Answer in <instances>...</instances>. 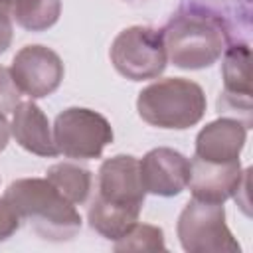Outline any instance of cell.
<instances>
[{
  "label": "cell",
  "instance_id": "obj_1",
  "mask_svg": "<svg viewBox=\"0 0 253 253\" xmlns=\"http://www.w3.org/2000/svg\"><path fill=\"white\" fill-rule=\"evenodd\" d=\"M168 59L180 69H204L213 65L229 45L223 20L204 8H184L162 30Z\"/></svg>",
  "mask_w": 253,
  "mask_h": 253
},
{
  "label": "cell",
  "instance_id": "obj_2",
  "mask_svg": "<svg viewBox=\"0 0 253 253\" xmlns=\"http://www.w3.org/2000/svg\"><path fill=\"white\" fill-rule=\"evenodd\" d=\"M20 219L47 241H67L81 229V215L75 206L47 178L14 180L2 194Z\"/></svg>",
  "mask_w": 253,
  "mask_h": 253
},
{
  "label": "cell",
  "instance_id": "obj_3",
  "mask_svg": "<svg viewBox=\"0 0 253 253\" xmlns=\"http://www.w3.org/2000/svg\"><path fill=\"white\" fill-rule=\"evenodd\" d=\"M204 89L184 77H166L150 83L138 93V117L156 128L186 130L206 115Z\"/></svg>",
  "mask_w": 253,
  "mask_h": 253
},
{
  "label": "cell",
  "instance_id": "obj_4",
  "mask_svg": "<svg viewBox=\"0 0 253 253\" xmlns=\"http://www.w3.org/2000/svg\"><path fill=\"white\" fill-rule=\"evenodd\" d=\"M109 57L113 67L130 81L156 79L168 63L162 30L148 26L125 28L113 40Z\"/></svg>",
  "mask_w": 253,
  "mask_h": 253
},
{
  "label": "cell",
  "instance_id": "obj_5",
  "mask_svg": "<svg viewBox=\"0 0 253 253\" xmlns=\"http://www.w3.org/2000/svg\"><path fill=\"white\" fill-rule=\"evenodd\" d=\"M176 233L188 253H237L241 249L225 223L223 204L192 198L178 217Z\"/></svg>",
  "mask_w": 253,
  "mask_h": 253
},
{
  "label": "cell",
  "instance_id": "obj_6",
  "mask_svg": "<svg viewBox=\"0 0 253 253\" xmlns=\"http://www.w3.org/2000/svg\"><path fill=\"white\" fill-rule=\"evenodd\" d=\"M51 132L57 154L75 160L99 158L115 136L111 123L101 113L85 107H69L61 111L55 117Z\"/></svg>",
  "mask_w": 253,
  "mask_h": 253
},
{
  "label": "cell",
  "instance_id": "obj_7",
  "mask_svg": "<svg viewBox=\"0 0 253 253\" xmlns=\"http://www.w3.org/2000/svg\"><path fill=\"white\" fill-rule=\"evenodd\" d=\"M10 75L22 95L42 99L57 91L63 81L65 67L61 57L47 45H24L12 59Z\"/></svg>",
  "mask_w": 253,
  "mask_h": 253
},
{
  "label": "cell",
  "instance_id": "obj_8",
  "mask_svg": "<svg viewBox=\"0 0 253 253\" xmlns=\"http://www.w3.org/2000/svg\"><path fill=\"white\" fill-rule=\"evenodd\" d=\"M97 196L115 206L142 210L146 190L140 180L138 160L130 154L107 158L99 168Z\"/></svg>",
  "mask_w": 253,
  "mask_h": 253
},
{
  "label": "cell",
  "instance_id": "obj_9",
  "mask_svg": "<svg viewBox=\"0 0 253 253\" xmlns=\"http://www.w3.org/2000/svg\"><path fill=\"white\" fill-rule=\"evenodd\" d=\"M140 180L146 194L172 198L186 190L190 182V160L168 146H158L148 150L142 160H138Z\"/></svg>",
  "mask_w": 253,
  "mask_h": 253
},
{
  "label": "cell",
  "instance_id": "obj_10",
  "mask_svg": "<svg viewBox=\"0 0 253 253\" xmlns=\"http://www.w3.org/2000/svg\"><path fill=\"white\" fill-rule=\"evenodd\" d=\"M190 190L192 198L223 204L229 198H235L243 184L249 178V170L241 168V162H206L194 156L190 160Z\"/></svg>",
  "mask_w": 253,
  "mask_h": 253
},
{
  "label": "cell",
  "instance_id": "obj_11",
  "mask_svg": "<svg viewBox=\"0 0 253 253\" xmlns=\"http://www.w3.org/2000/svg\"><path fill=\"white\" fill-rule=\"evenodd\" d=\"M223 93L217 101L219 111L245 115L247 126H251V49L247 43L227 45L221 63Z\"/></svg>",
  "mask_w": 253,
  "mask_h": 253
},
{
  "label": "cell",
  "instance_id": "obj_12",
  "mask_svg": "<svg viewBox=\"0 0 253 253\" xmlns=\"http://www.w3.org/2000/svg\"><path fill=\"white\" fill-rule=\"evenodd\" d=\"M247 140V126L233 117L208 123L196 136V158L206 162H237Z\"/></svg>",
  "mask_w": 253,
  "mask_h": 253
},
{
  "label": "cell",
  "instance_id": "obj_13",
  "mask_svg": "<svg viewBox=\"0 0 253 253\" xmlns=\"http://www.w3.org/2000/svg\"><path fill=\"white\" fill-rule=\"evenodd\" d=\"M10 134L24 150L36 156H43V158L57 156L49 121L45 113L34 103V99L20 101L18 107L12 111Z\"/></svg>",
  "mask_w": 253,
  "mask_h": 253
},
{
  "label": "cell",
  "instance_id": "obj_14",
  "mask_svg": "<svg viewBox=\"0 0 253 253\" xmlns=\"http://www.w3.org/2000/svg\"><path fill=\"white\" fill-rule=\"evenodd\" d=\"M138 215H140V210L115 206L101 200L99 196L93 198L87 210V221L91 229H95L99 235L111 241L121 239L138 221Z\"/></svg>",
  "mask_w": 253,
  "mask_h": 253
},
{
  "label": "cell",
  "instance_id": "obj_15",
  "mask_svg": "<svg viewBox=\"0 0 253 253\" xmlns=\"http://www.w3.org/2000/svg\"><path fill=\"white\" fill-rule=\"evenodd\" d=\"M45 178L73 204L81 206L87 202L93 186V174L91 170L73 164V162H57L47 168Z\"/></svg>",
  "mask_w": 253,
  "mask_h": 253
},
{
  "label": "cell",
  "instance_id": "obj_16",
  "mask_svg": "<svg viewBox=\"0 0 253 253\" xmlns=\"http://www.w3.org/2000/svg\"><path fill=\"white\" fill-rule=\"evenodd\" d=\"M59 16L61 0H12V20L28 32H45Z\"/></svg>",
  "mask_w": 253,
  "mask_h": 253
},
{
  "label": "cell",
  "instance_id": "obj_17",
  "mask_svg": "<svg viewBox=\"0 0 253 253\" xmlns=\"http://www.w3.org/2000/svg\"><path fill=\"white\" fill-rule=\"evenodd\" d=\"M115 251H166L164 231L150 223H134L121 239L115 241Z\"/></svg>",
  "mask_w": 253,
  "mask_h": 253
},
{
  "label": "cell",
  "instance_id": "obj_18",
  "mask_svg": "<svg viewBox=\"0 0 253 253\" xmlns=\"http://www.w3.org/2000/svg\"><path fill=\"white\" fill-rule=\"evenodd\" d=\"M20 89L16 87L12 75H10V69L0 65V113L2 115H8L12 113L18 103H20Z\"/></svg>",
  "mask_w": 253,
  "mask_h": 253
},
{
  "label": "cell",
  "instance_id": "obj_19",
  "mask_svg": "<svg viewBox=\"0 0 253 253\" xmlns=\"http://www.w3.org/2000/svg\"><path fill=\"white\" fill-rule=\"evenodd\" d=\"M22 225L20 215L14 211V208L0 198V241L8 239L12 233H16Z\"/></svg>",
  "mask_w": 253,
  "mask_h": 253
},
{
  "label": "cell",
  "instance_id": "obj_20",
  "mask_svg": "<svg viewBox=\"0 0 253 253\" xmlns=\"http://www.w3.org/2000/svg\"><path fill=\"white\" fill-rule=\"evenodd\" d=\"M12 36V0H0V53L10 47Z\"/></svg>",
  "mask_w": 253,
  "mask_h": 253
},
{
  "label": "cell",
  "instance_id": "obj_21",
  "mask_svg": "<svg viewBox=\"0 0 253 253\" xmlns=\"http://www.w3.org/2000/svg\"><path fill=\"white\" fill-rule=\"evenodd\" d=\"M10 140V123L6 121V115L0 113V152L8 146Z\"/></svg>",
  "mask_w": 253,
  "mask_h": 253
}]
</instances>
